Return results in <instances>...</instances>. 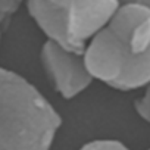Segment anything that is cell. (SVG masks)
<instances>
[{"instance_id":"6da1fadb","label":"cell","mask_w":150,"mask_h":150,"mask_svg":"<svg viewBox=\"0 0 150 150\" xmlns=\"http://www.w3.org/2000/svg\"><path fill=\"white\" fill-rule=\"evenodd\" d=\"M84 59L94 80L119 91L150 83V8L121 3L91 37Z\"/></svg>"},{"instance_id":"7a4b0ae2","label":"cell","mask_w":150,"mask_h":150,"mask_svg":"<svg viewBox=\"0 0 150 150\" xmlns=\"http://www.w3.org/2000/svg\"><path fill=\"white\" fill-rule=\"evenodd\" d=\"M60 125L59 112L33 83L0 66V150H50Z\"/></svg>"},{"instance_id":"3957f363","label":"cell","mask_w":150,"mask_h":150,"mask_svg":"<svg viewBox=\"0 0 150 150\" xmlns=\"http://www.w3.org/2000/svg\"><path fill=\"white\" fill-rule=\"evenodd\" d=\"M30 16L49 40L84 52L91 37L109 21L119 0H25Z\"/></svg>"},{"instance_id":"277c9868","label":"cell","mask_w":150,"mask_h":150,"mask_svg":"<svg viewBox=\"0 0 150 150\" xmlns=\"http://www.w3.org/2000/svg\"><path fill=\"white\" fill-rule=\"evenodd\" d=\"M40 62L54 91L66 100L86 91L94 81L87 68L84 52L65 49L53 40L47 38L43 43Z\"/></svg>"},{"instance_id":"5b68a950","label":"cell","mask_w":150,"mask_h":150,"mask_svg":"<svg viewBox=\"0 0 150 150\" xmlns=\"http://www.w3.org/2000/svg\"><path fill=\"white\" fill-rule=\"evenodd\" d=\"M78 150H129V149L119 140L100 138V140H93L86 143Z\"/></svg>"},{"instance_id":"8992f818","label":"cell","mask_w":150,"mask_h":150,"mask_svg":"<svg viewBox=\"0 0 150 150\" xmlns=\"http://www.w3.org/2000/svg\"><path fill=\"white\" fill-rule=\"evenodd\" d=\"M134 109L143 121L150 124V83L144 87L143 96L134 100Z\"/></svg>"},{"instance_id":"52a82bcc","label":"cell","mask_w":150,"mask_h":150,"mask_svg":"<svg viewBox=\"0 0 150 150\" xmlns=\"http://www.w3.org/2000/svg\"><path fill=\"white\" fill-rule=\"evenodd\" d=\"M121 3H138V5L150 8V0H119V5Z\"/></svg>"},{"instance_id":"ba28073f","label":"cell","mask_w":150,"mask_h":150,"mask_svg":"<svg viewBox=\"0 0 150 150\" xmlns=\"http://www.w3.org/2000/svg\"><path fill=\"white\" fill-rule=\"evenodd\" d=\"M2 31H3V30H2V28H0V38H2Z\"/></svg>"},{"instance_id":"9c48e42d","label":"cell","mask_w":150,"mask_h":150,"mask_svg":"<svg viewBox=\"0 0 150 150\" xmlns=\"http://www.w3.org/2000/svg\"><path fill=\"white\" fill-rule=\"evenodd\" d=\"M149 150H150V149H149Z\"/></svg>"}]
</instances>
